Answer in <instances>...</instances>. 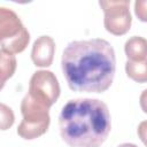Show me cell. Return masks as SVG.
Wrapping results in <instances>:
<instances>
[{
    "mask_svg": "<svg viewBox=\"0 0 147 147\" xmlns=\"http://www.w3.org/2000/svg\"><path fill=\"white\" fill-rule=\"evenodd\" d=\"M100 7L105 13L103 24L106 30L114 36H123L129 32L132 23L130 13V1H99Z\"/></svg>",
    "mask_w": 147,
    "mask_h": 147,
    "instance_id": "cell-6",
    "label": "cell"
},
{
    "mask_svg": "<svg viewBox=\"0 0 147 147\" xmlns=\"http://www.w3.org/2000/svg\"><path fill=\"white\" fill-rule=\"evenodd\" d=\"M16 65L17 62L15 55L0 49V91L3 88L6 82L15 74Z\"/></svg>",
    "mask_w": 147,
    "mask_h": 147,
    "instance_id": "cell-9",
    "label": "cell"
},
{
    "mask_svg": "<svg viewBox=\"0 0 147 147\" xmlns=\"http://www.w3.org/2000/svg\"><path fill=\"white\" fill-rule=\"evenodd\" d=\"M117 147H138V146H137V145H134V144L125 142V144H121V145H118Z\"/></svg>",
    "mask_w": 147,
    "mask_h": 147,
    "instance_id": "cell-13",
    "label": "cell"
},
{
    "mask_svg": "<svg viewBox=\"0 0 147 147\" xmlns=\"http://www.w3.org/2000/svg\"><path fill=\"white\" fill-rule=\"evenodd\" d=\"M62 140L69 147H100L111 130L107 105L98 99L69 100L59 116Z\"/></svg>",
    "mask_w": 147,
    "mask_h": 147,
    "instance_id": "cell-2",
    "label": "cell"
},
{
    "mask_svg": "<svg viewBox=\"0 0 147 147\" xmlns=\"http://www.w3.org/2000/svg\"><path fill=\"white\" fill-rule=\"evenodd\" d=\"M15 122V115L10 107L0 102V130L6 131L13 126Z\"/></svg>",
    "mask_w": 147,
    "mask_h": 147,
    "instance_id": "cell-11",
    "label": "cell"
},
{
    "mask_svg": "<svg viewBox=\"0 0 147 147\" xmlns=\"http://www.w3.org/2000/svg\"><path fill=\"white\" fill-rule=\"evenodd\" d=\"M60 84L56 76L49 70L33 72L29 83V96L51 108L60 96Z\"/></svg>",
    "mask_w": 147,
    "mask_h": 147,
    "instance_id": "cell-5",
    "label": "cell"
},
{
    "mask_svg": "<svg viewBox=\"0 0 147 147\" xmlns=\"http://www.w3.org/2000/svg\"><path fill=\"white\" fill-rule=\"evenodd\" d=\"M21 113L23 119L17 127V134L21 138L32 140L47 132L51 123L47 106L31 99L26 93L21 102Z\"/></svg>",
    "mask_w": 147,
    "mask_h": 147,
    "instance_id": "cell-3",
    "label": "cell"
},
{
    "mask_svg": "<svg viewBox=\"0 0 147 147\" xmlns=\"http://www.w3.org/2000/svg\"><path fill=\"white\" fill-rule=\"evenodd\" d=\"M30 41V33L18 15L6 7H0V49L10 54L23 52Z\"/></svg>",
    "mask_w": 147,
    "mask_h": 147,
    "instance_id": "cell-4",
    "label": "cell"
},
{
    "mask_svg": "<svg viewBox=\"0 0 147 147\" xmlns=\"http://www.w3.org/2000/svg\"><path fill=\"white\" fill-rule=\"evenodd\" d=\"M125 55L127 61L142 62L147 61V41L140 36H133L125 41Z\"/></svg>",
    "mask_w": 147,
    "mask_h": 147,
    "instance_id": "cell-8",
    "label": "cell"
},
{
    "mask_svg": "<svg viewBox=\"0 0 147 147\" xmlns=\"http://www.w3.org/2000/svg\"><path fill=\"white\" fill-rule=\"evenodd\" d=\"M55 53V41L49 36H40L32 45L31 59L36 67L47 68L52 64Z\"/></svg>",
    "mask_w": 147,
    "mask_h": 147,
    "instance_id": "cell-7",
    "label": "cell"
},
{
    "mask_svg": "<svg viewBox=\"0 0 147 147\" xmlns=\"http://www.w3.org/2000/svg\"><path fill=\"white\" fill-rule=\"evenodd\" d=\"M125 72L127 77L137 83H146L147 80V61L142 62H133L126 61L125 63Z\"/></svg>",
    "mask_w": 147,
    "mask_h": 147,
    "instance_id": "cell-10",
    "label": "cell"
},
{
    "mask_svg": "<svg viewBox=\"0 0 147 147\" xmlns=\"http://www.w3.org/2000/svg\"><path fill=\"white\" fill-rule=\"evenodd\" d=\"M146 5H147L146 1H136V3H134L136 15L142 22H146L147 21V18H146Z\"/></svg>",
    "mask_w": 147,
    "mask_h": 147,
    "instance_id": "cell-12",
    "label": "cell"
},
{
    "mask_svg": "<svg viewBox=\"0 0 147 147\" xmlns=\"http://www.w3.org/2000/svg\"><path fill=\"white\" fill-rule=\"evenodd\" d=\"M61 67L70 90L102 93L111 86L114 80L115 51L106 39L75 40L64 48Z\"/></svg>",
    "mask_w": 147,
    "mask_h": 147,
    "instance_id": "cell-1",
    "label": "cell"
}]
</instances>
